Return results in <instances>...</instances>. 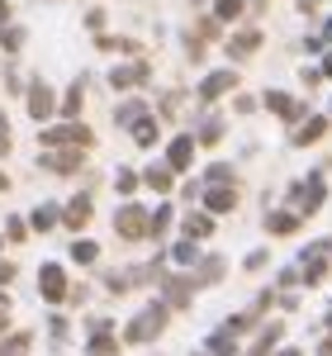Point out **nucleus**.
<instances>
[{"mask_svg": "<svg viewBox=\"0 0 332 356\" xmlns=\"http://www.w3.org/2000/svg\"><path fill=\"white\" fill-rule=\"evenodd\" d=\"M209 233H214V219H204V214H190V219H185V238H209Z\"/></svg>", "mask_w": 332, "mask_h": 356, "instance_id": "19", "label": "nucleus"}, {"mask_svg": "<svg viewBox=\"0 0 332 356\" xmlns=\"http://www.w3.org/2000/svg\"><path fill=\"white\" fill-rule=\"evenodd\" d=\"M228 176H233V171H228V166H209V186H223V181H228Z\"/></svg>", "mask_w": 332, "mask_h": 356, "instance_id": "29", "label": "nucleus"}, {"mask_svg": "<svg viewBox=\"0 0 332 356\" xmlns=\"http://www.w3.org/2000/svg\"><path fill=\"white\" fill-rule=\"evenodd\" d=\"M133 138H138V147H152V143H157V119L142 114L138 124H133Z\"/></svg>", "mask_w": 332, "mask_h": 356, "instance_id": "17", "label": "nucleus"}, {"mask_svg": "<svg viewBox=\"0 0 332 356\" xmlns=\"http://www.w3.org/2000/svg\"><path fill=\"white\" fill-rule=\"evenodd\" d=\"M171 257H176L181 266H190V261H194V243H181V247H176V252H171Z\"/></svg>", "mask_w": 332, "mask_h": 356, "instance_id": "28", "label": "nucleus"}, {"mask_svg": "<svg viewBox=\"0 0 332 356\" xmlns=\"http://www.w3.org/2000/svg\"><path fill=\"white\" fill-rule=\"evenodd\" d=\"M38 162L48 166V171H62V176H72V171H81V147H67V152H43Z\"/></svg>", "mask_w": 332, "mask_h": 356, "instance_id": "6", "label": "nucleus"}, {"mask_svg": "<svg viewBox=\"0 0 332 356\" xmlns=\"http://www.w3.org/2000/svg\"><path fill=\"white\" fill-rule=\"evenodd\" d=\"M162 328H166V309H162V304H152V309H142L138 318L128 323V342H152Z\"/></svg>", "mask_w": 332, "mask_h": 356, "instance_id": "3", "label": "nucleus"}, {"mask_svg": "<svg viewBox=\"0 0 332 356\" xmlns=\"http://www.w3.org/2000/svg\"><path fill=\"white\" fill-rule=\"evenodd\" d=\"M90 143H95V134H90V129H85V124H62V129H48V134H43V147H48V152H57V147H90Z\"/></svg>", "mask_w": 332, "mask_h": 356, "instance_id": "2", "label": "nucleus"}, {"mask_svg": "<svg viewBox=\"0 0 332 356\" xmlns=\"http://www.w3.org/2000/svg\"><path fill=\"white\" fill-rule=\"evenodd\" d=\"M53 110H57V95L43 81H33L28 86V114H33V119H53Z\"/></svg>", "mask_w": 332, "mask_h": 356, "instance_id": "5", "label": "nucleus"}, {"mask_svg": "<svg viewBox=\"0 0 332 356\" xmlns=\"http://www.w3.org/2000/svg\"><path fill=\"white\" fill-rule=\"evenodd\" d=\"M204 204H209V209H214V214H228V209H233V204H238V191H233V186H214V191H209V200H204Z\"/></svg>", "mask_w": 332, "mask_h": 356, "instance_id": "13", "label": "nucleus"}, {"mask_svg": "<svg viewBox=\"0 0 332 356\" xmlns=\"http://www.w3.org/2000/svg\"><path fill=\"white\" fill-rule=\"evenodd\" d=\"M266 228H271V233H294V228H299V214H271Z\"/></svg>", "mask_w": 332, "mask_h": 356, "instance_id": "21", "label": "nucleus"}, {"mask_svg": "<svg viewBox=\"0 0 332 356\" xmlns=\"http://www.w3.org/2000/svg\"><path fill=\"white\" fill-rule=\"evenodd\" d=\"M38 290H43L48 304L67 300V275H62V266H43V271H38Z\"/></svg>", "mask_w": 332, "mask_h": 356, "instance_id": "4", "label": "nucleus"}, {"mask_svg": "<svg viewBox=\"0 0 332 356\" xmlns=\"http://www.w3.org/2000/svg\"><path fill=\"white\" fill-rule=\"evenodd\" d=\"M166 223H171V209H166V204H162V209L152 214V233H157V238H162V233H166Z\"/></svg>", "mask_w": 332, "mask_h": 356, "instance_id": "27", "label": "nucleus"}, {"mask_svg": "<svg viewBox=\"0 0 332 356\" xmlns=\"http://www.w3.org/2000/svg\"><path fill=\"white\" fill-rule=\"evenodd\" d=\"M0 247H5V238H0Z\"/></svg>", "mask_w": 332, "mask_h": 356, "instance_id": "37", "label": "nucleus"}, {"mask_svg": "<svg viewBox=\"0 0 332 356\" xmlns=\"http://www.w3.org/2000/svg\"><path fill=\"white\" fill-rule=\"evenodd\" d=\"M72 257H76L81 266H90V261L100 257V247H95V243H76V247H72Z\"/></svg>", "mask_w": 332, "mask_h": 356, "instance_id": "23", "label": "nucleus"}, {"mask_svg": "<svg viewBox=\"0 0 332 356\" xmlns=\"http://www.w3.org/2000/svg\"><path fill=\"white\" fill-rule=\"evenodd\" d=\"M81 100H85V86H81V81H72V90L62 95V105H57V110L67 114V119H76V114H81Z\"/></svg>", "mask_w": 332, "mask_h": 356, "instance_id": "15", "label": "nucleus"}, {"mask_svg": "<svg viewBox=\"0 0 332 356\" xmlns=\"http://www.w3.org/2000/svg\"><path fill=\"white\" fill-rule=\"evenodd\" d=\"M328 323H332V314H328Z\"/></svg>", "mask_w": 332, "mask_h": 356, "instance_id": "38", "label": "nucleus"}, {"mask_svg": "<svg viewBox=\"0 0 332 356\" xmlns=\"http://www.w3.org/2000/svg\"><path fill=\"white\" fill-rule=\"evenodd\" d=\"M62 223H67V228H76V233H81L85 223H90V195H76V200H72V204H67V209H62Z\"/></svg>", "mask_w": 332, "mask_h": 356, "instance_id": "8", "label": "nucleus"}, {"mask_svg": "<svg viewBox=\"0 0 332 356\" xmlns=\"http://www.w3.org/2000/svg\"><path fill=\"white\" fill-rule=\"evenodd\" d=\"M114 186H119V195H128L133 186H138V176H133V171H119V176H114Z\"/></svg>", "mask_w": 332, "mask_h": 356, "instance_id": "26", "label": "nucleus"}, {"mask_svg": "<svg viewBox=\"0 0 332 356\" xmlns=\"http://www.w3.org/2000/svg\"><path fill=\"white\" fill-rule=\"evenodd\" d=\"M323 38H332V19H328V29H323Z\"/></svg>", "mask_w": 332, "mask_h": 356, "instance_id": "34", "label": "nucleus"}, {"mask_svg": "<svg viewBox=\"0 0 332 356\" xmlns=\"http://www.w3.org/2000/svg\"><path fill=\"white\" fill-rule=\"evenodd\" d=\"M190 162H194V138H176L171 152H166V166H171V171H185Z\"/></svg>", "mask_w": 332, "mask_h": 356, "instance_id": "10", "label": "nucleus"}, {"mask_svg": "<svg viewBox=\"0 0 332 356\" xmlns=\"http://www.w3.org/2000/svg\"><path fill=\"white\" fill-rule=\"evenodd\" d=\"M24 352H28V332H15V337L0 347V356H24Z\"/></svg>", "mask_w": 332, "mask_h": 356, "instance_id": "22", "label": "nucleus"}, {"mask_svg": "<svg viewBox=\"0 0 332 356\" xmlns=\"http://www.w3.org/2000/svg\"><path fill=\"white\" fill-rule=\"evenodd\" d=\"M242 15V0H219V19H238Z\"/></svg>", "mask_w": 332, "mask_h": 356, "instance_id": "25", "label": "nucleus"}, {"mask_svg": "<svg viewBox=\"0 0 332 356\" xmlns=\"http://www.w3.org/2000/svg\"><path fill=\"white\" fill-rule=\"evenodd\" d=\"M53 223H62L57 219V204H38V209H33V228H38V233H48Z\"/></svg>", "mask_w": 332, "mask_h": 356, "instance_id": "20", "label": "nucleus"}, {"mask_svg": "<svg viewBox=\"0 0 332 356\" xmlns=\"http://www.w3.org/2000/svg\"><path fill=\"white\" fill-rule=\"evenodd\" d=\"M323 181H308V186H294V209H299V214H313V209H318V204H323Z\"/></svg>", "mask_w": 332, "mask_h": 356, "instance_id": "7", "label": "nucleus"}, {"mask_svg": "<svg viewBox=\"0 0 332 356\" xmlns=\"http://www.w3.org/2000/svg\"><path fill=\"white\" fill-rule=\"evenodd\" d=\"M142 181H147L157 195H166L171 186H176V181H171V166H147V176H142Z\"/></svg>", "mask_w": 332, "mask_h": 356, "instance_id": "16", "label": "nucleus"}, {"mask_svg": "<svg viewBox=\"0 0 332 356\" xmlns=\"http://www.w3.org/2000/svg\"><path fill=\"white\" fill-rule=\"evenodd\" d=\"M10 280H15V266H10V261H0V285H10Z\"/></svg>", "mask_w": 332, "mask_h": 356, "instance_id": "32", "label": "nucleus"}, {"mask_svg": "<svg viewBox=\"0 0 332 356\" xmlns=\"http://www.w3.org/2000/svg\"><path fill=\"white\" fill-rule=\"evenodd\" d=\"M323 72H328V76H332V57H328V62H323Z\"/></svg>", "mask_w": 332, "mask_h": 356, "instance_id": "33", "label": "nucleus"}, {"mask_svg": "<svg viewBox=\"0 0 332 356\" xmlns=\"http://www.w3.org/2000/svg\"><path fill=\"white\" fill-rule=\"evenodd\" d=\"M223 134V119H204V129H199V143H219Z\"/></svg>", "mask_w": 332, "mask_h": 356, "instance_id": "24", "label": "nucleus"}, {"mask_svg": "<svg viewBox=\"0 0 332 356\" xmlns=\"http://www.w3.org/2000/svg\"><path fill=\"white\" fill-rule=\"evenodd\" d=\"M114 233H119L124 243H138V238L152 233V214H142L138 204H124V209L114 214Z\"/></svg>", "mask_w": 332, "mask_h": 356, "instance_id": "1", "label": "nucleus"}, {"mask_svg": "<svg viewBox=\"0 0 332 356\" xmlns=\"http://www.w3.org/2000/svg\"><path fill=\"white\" fill-rule=\"evenodd\" d=\"M266 105H271L280 119H299V114H304V105H299L294 95H285V90H271V95H266Z\"/></svg>", "mask_w": 332, "mask_h": 356, "instance_id": "11", "label": "nucleus"}, {"mask_svg": "<svg viewBox=\"0 0 332 356\" xmlns=\"http://www.w3.org/2000/svg\"><path fill=\"white\" fill-rule=\"evenodd\" d=\"M238 81V76H233V72H214V76H209V81L199 86V100H219L223 90H228V86Z\"/></svg>", "mask_w": 332, "mask_h": 356, "instance_id": "12", "label": "nucleus"}, {"mask_svg": "<svg viewBox=\"0 0 332 356\" xmlns=\"http://www.w3.org/2000/svg\"><path fill=\"white\" fill-rule=\"evenodd\" d=\"M328 134V119H308L304 129H299V134H294V143H299V147H308V143H313V138H323Z\"/></svg>", "mask_w": 332, "mask_h": 356, "instance_id": "18", "label": "nucleus"}, {"mask_svg": "<svg viewBox=\"0 0 332 356\" xmlns=\"http://www.w3.org/2000/svg\"><path fill=\"white\" fill-rule=\"evenodd\" d=\"M256 48H261V33H256V29L238 33V38H228V53H233V57H247V53H256Z\"/></svg>", "mask_w": 332, "mask_h": 356, "instance_id": "14", "label": "nucleus"}, {"mask_svg": "<svg viewBox=\"0 0 332 356\" xmlns=\"http://www.w3.org/2000/svg\"><path fill=\"white\" fill-rule=\"evenodd\" d=\"M147 76H152V72H147L142 62H133V67H114V72H110V86H114V90H124V86H142Z\"/></svg>", "mask_w": 332, "mask_h": 356, "instance_id": "9", "label": "nucleus"}, {"mask_svg": "<svg viewBox=\"0 0 332 356\" xmlns=\"http://www.w3.org/2000/svg\"><path fill=\"white\" fill-rule=\"evenodd\" d=\"M5 238H10V243H19V238H24V223L10 219V223H5Z\"/></svg>", "mask_w": 332, "mask_h": 356, "instance_id": "30", "label": "nucleus"}, {"mask_svg": "<svg viewBox=\"0 0 332 356\" xmlns=\"http://www.w3.org/2000/svg\"><path fill=\"white\" fill-rule=\"evenodd\" d=\"M285 356H299V352H285Z\"/></svg>", "mask_w": 332, "mask_h": 356, "instance_id": "36", "label": "nucleus"}, {"mask_svg": "<svg viewBox=\"0 0 332 356\" xmlns=\"http://www.w3.org/2000/svg\"><path fill=\"white\" fill-rule=\"evenodd\" d=\"M0 152H10V119L0 114Z\"/></svg>", "mask_w": 332, "mask_h": 356, "instance_id": "31", "label": "nucleus"}, {"mask_svg": "<svg viewBox=\"0 0 332 356\" xmlns=\"http://www.w3.org/2000/svg\"><path fill=\"white\" fill-rule=\"evenodd\" d=\"M5 186H10V181H5V171H0V191H5Z\"/></svg>", "mask_w": 332, "mask_h": 356, "instance_id": "35", "label": "nucleus"}]
</instances>
